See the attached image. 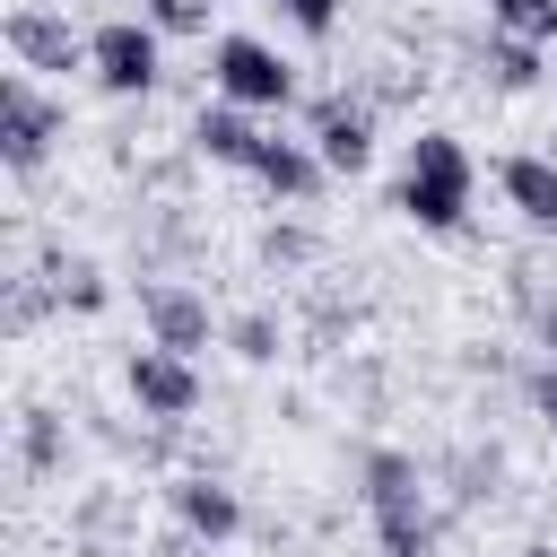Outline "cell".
I'll return each instance as SVG.
<instances>
[{"label":"cell","instance_id":"obj_3","mask_svg":"<svg viewBox=\"0 0 557 557\" xmlns=\"http://www.w3.org/2000/svg\"><path fill=\"white\" fill-rule=\"evenodd\" d=\"M209 78H218V104H244V113H278V104H296V70H287L261 35H218Z\"/></svg>","mask_w":557,"mask_h":557},{"label":"cell","instance_id":"obj_20","mask_svg":"<svg viewBox=\"0 0 557 557\" xmlns=\"http://www.w3.org/2000/svg\"><path fill=\"white\" fill-rule=\"evenodd\" d=\"M531 409H540V418H548V435H557V357L531 374Z\"/></svg>","mask_w":557,"mask_h":557},{"label":"cell","instance_id":"obj_14","mask_svg":"<svg viewBox=\"0 0 557 557\" xmlns=\"http://www.w3.org/2000/svg\"><path fill=\"white\" fill-rule=\"evenodd\" d=\"M487 17L513 44H557V0H487Z\"/></svg>","mask_w":557,"mask_h":557},{"label":"cell","instance_id":"obj_13","mask_svg":"<svg viewBox=\"0 0 557 557\" xmlns=\"http://www.w3.org/2000/svg\"><path fill=\"white\" fill-rule=\"evenodd\" d=\"M252 183H270L278 200H313V183H322V157H313L305 139H278V131H270V148H261Z\"/></svg>","mask_w":557,"mask_h":557},{"label":"cell","instance_id":"obj_6","mask_svg":"<svg viewBox=\"0 0 557 557\" xmlns=\"http://www.w3.org/2000/svg\"><path fill=\"white\" fill-rule=\"evenodd\" d=\"M122 383H131V400H139L148 418H191V409H200V374H191V357H174V348H131Z\"/></svg>","mask_w":557,"mask_h":557},{"label":"cell","instance_id":"obj_18","mask_svg":"<svg viewBox=\"0 0 557 557\" xmlns=\"http://www.w3.org/2000/svg\"><path fill=\"white\" fill-rule=\"evenodd\" d=\"M278 9H287L305 35H331V26H339V0H278Z\"/></svg>","mask_w":557,"mask_h":557},{"label":"cell","instance_id":"obj_11","mask_svg":"<svg viewBox=\"0 0 557 557\" xmlns=\"http://www.w3.org/2000/svg\"><path fill=\"white\" fill-rule=\"evenodd\" d=\"M313 157H322V174H366V157H374V122L348 113L339 96L313 104Z\"/></svg>","mask_w":557,"mask_h":557},{"label":"cell","instance_id":"obj_5","mask_svg":"<svg viewBox=\"0 0 557 557\" xmlns=\"http://www.w3.org/2000/svg\"><path fill=\"white\" fill-rule=\"evenodd\" d=\"M52 139H61V104L35 78H0V157H9V174H35L52 157Z\"/></svg>","mask_w":557,"mask_h":557},{"label":"cell","instance_id":"obj_21","mask_svg":"<svg viewBox=\"0 0 557 557\" xmlns=\"http://www.w3.org/2000/svg\"><path fill=\"white\" fill-rule=\"evenodd\" d=\"M26 461H52V418H44V409L26 418Z\"/></svg>","mask_w":557,"mask_h":557},{"label":"cell","instance_id":"obj_8","mask_svg":"<svg viewBox=\"0 0 557 557\" xmlns=\"http://www.w3.org/2000/svg\"><path fill=\"white\" fill-rule=\"evenodd\" d=\"M174 522H183L200 548H226V540L244 531V505H235V487H226V479L191 470V479H174Z\"/></svg>","mask_w":557,"mask_h":557},{"label":"cell","instance_id":"obj_7","mask_svg":"<svg viewBox=\"0 0 557 557\" xmlns=\"http://www.w3.org/2000/svg\"><path fill=\"white\" fill-rule=\"evenodd\" d=\"M139 313H148V348H174V357H200L209 348V305L174 278H148L139 287Z\"/></svg>","mask_w":557,"mask_h":557},{"label":"cell","instance_id":"obj_1","mask_svg":"<svg viewBox=\"0 0 557 557\" xmlns=\"http://www.w3.org/2000/svg\"><path fill=\"white\" fill-rule=\"evenodd\" d=\"M470 148L453 131H418L409 139V165H400V218H418L426 235H453L470 218Z\"/></svg>","mask_w":557,"mask_h":557},{"label":"cell","instance_id":"obj_23","mask_svg":"<svg viewBox=\"0 0 557 557\" xmlns=\"http://www.w3.org/2000/svg\"><path fill=\"white\" fill-rule=\"evenodd\" d=\"M522 557H557V548H548V540H540V548H522Z\"/></svg>","mask_w":557,"mask_h":557},{"label":"cell","instance_id":"obj_2","mask_svg":"<svg viewBox=\"0 0 557 557\" xmlns=\"http://www.w3.org/2000/svg\"><path fill=\"white\" fill-rule=\"evenodd\" d=\"M366 513H374L383 557H435V513L409 453H366Z\"/></svg>","mask_w":557,"mask_h":557},{"label":"cell","instance_id":"obj_17","mask_svg":"<svg viewBox=\"0 0 557 557\" xmlns=\"http://www.w3.org/2000/svg\"><path fill=\"white\" fill-rule=\"evenodd\" d=\"M148 26L157 35H200L209 26V0H148Z\"/></svg>","mask_w":557,"mask_h":557},{"label":"cell","instance_id":"obj_4","mask_svg":"<svg viewBox=\"0 0 557 557\" xmlns=\"http://www.w3.org/2000/svg\"><path fill=\"white\" fill-rule=\"evenodd\" d=\"M87 70L104 96H148L157 87V26L148 17H104L87 35Z\"/></svg>","mask_w":557,"mask_h":557},{"label":"cell","instance_id":"obj_19","mask_svg":"<svg viewBox=\"0 0 557 557\" xmlns=\"http://www.w3.org/2000/svg\"><path fill=\"white\" fill-rule=\"evenodd\" d=\"M61 305L96 313V305H104V278H96V270H70V278H61Z\"/></svg>","mask_w":557,"mask_h":557},{"label":"cell","instance_id":"obj_15","mask_svg":"<svg viewBox=\"0 0 557 557\" xmlns=\"http://www.w3.org/2000/svg\"><path fill=\"white\" fill-rule=\"evenodd\" d=\"M487 70H496V87H540V44L496 35V44H487Z\"/></svg>","mask_w":557,"mask_h":557},{"label":"cell","instance_id":"obj_12","mask_svg":"<svg viewBox=\"0 0 557 557\" xmlns=\"http://www.w3.org/2000/svg\"><path fill=\"white\" fill-rule=\"evenodd\" d=\"M496 183H505V200H513L531 226H557V157H505Z\"/></svg>","mask_w":557,"mask_h":557},{"label":"cell","instance_id":"obj_22","mask_svg":"<svg viewBox=\"0 0 557 557\" xmlns=\"http://www.w3.org/2000/svg\"><path fill=\"white\" fill-rule=\"evenodd\" d=\"M540 339H548V357H557V305H548V313H540Z\"/></svg>","mask_w":557,"mask_h":557},{"label":"cell","instance_id":"obj_10","mask_svg":"<svg viewBox=\"0 0 557 557\" xmlns=\"http://www.w3.org/2000/svg\"><path fill=\"white\" fill-rule=\"evenodd\" d=\"M9 52H17V70H78L87 61L70 17H52V9H9Z\"/></svg>","mask_w":557,"mask_h":557},{"label":"cell","instance_id":"obj_16","mask_svg":"<svg viewBox=\"0 0 557 557\" xmlns=\"http://www.w3.org/2000/svg\"><path fill=\"white\" fill-rule=\"evenodd\" d=\"M226 348L252 357V366H270V357H278V322H270V313H235V322H226Z\"/></svg>","mask_w":557,"mask_h":557},{"label":"cell","instance_id":"obj_9","mask_svg":"<svg viewBox=\"0 0 557 557\" xmlns=\"http://www.w3.org/2000/svg\"><path fill=\"white\" fill-rule=\"evenodd\" d=\"M191 148H200L209 165H235V174H252V165H261V148H270V131H261L244 104H200V122H191Z\"/></svg>","mask_w":557,"mask_h":557}]
</instances>
